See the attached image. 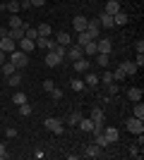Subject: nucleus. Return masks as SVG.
<instances>
[{"label":"nucleus","mask_w":144,"mask_h":160,"mask_svg":"<svg viewBox=\"0 0 144 160\" xmlns=\"http://www.w3.org/2000/svg\"><path fill=\"white\" fill-rule=\"evenodd\" d=\"M7 60L12 62V65L17 67V69H24V67L29 65V55H27V53H22L19 48H17V50H12V53L7 55Z\"/></svg>","instance_id":"obj_1"},{"label":"nucleus","mask_w":144,"mask_h":160,"mask_svg":"<svg viewBox=\"0 0 144 160\" xmlns=\"http://www.w3.org/2000/svg\"><path fill=\"white\" fill-rule=\"evenodd\" d=\"M89 120L94 122V132H91V134L103 132V122H106V115H103V110H101V108H94V110H91Z\"/></svg>","instance_id":"obj_2"},{"label":"nucleus","mask_w":144,"mask_h":160,"mask_svg":"<svg viewBox=\"0 0 144 160\" xmlns=\"http://www.w3.org/2000/svg\"><path fill=\"white\" fill-rule=\"evenodd\" d=\"M43 127H46L48 132H53V134L60 136L62 134V120L60 117H48V120H43Z\"/></svg>","instance_id":"obj_3"},{"label":"nucleus","mask_w":144,"mask_h":160,"mask_svg":"<svg viewBox=\"0 0 144 160\" xmlns=\"http://www.w3.org/2000/svg\"><path fill=\"white\" fill-rule=\"evenodd\" d=\"M125 127H127V132H130V134H137V136H139V134H144V120H137V117H130Z\"/></svg>","instance_id":"obj_4"},{"label":"nucleus","mask_w":144,"mask_h":160,"mask_svg":"<svg viewBox=\"0 0 144 160\" xmlns=\"http://www.w3.org/2000/svg\"><path fill=\"white\" fill-rule=\"evenodd\" d=\"M34 46L39 48V50H53V48H55V38H48V36H39V38L34 41Z\"/></svg>","instance_id":"obj_5"},{"label":"nucleus","mask_w":144,"mask_h":160,"mask_svg":"<svg viewBox=\"0 0 144 160\" xmlns=\"http://www.w3.org/2000/svg\"><path fill=\"white\" fill-rule=\"evenodd\" d=\"M84 31L89 33V38H91V41H96L99 36H101V27H99V19H89V22H87V29H84Z\"/></svg>","instance_id":"obj_6"},{"label":"nucleus","mask_w":144,"mask_h":160,"mask_svg":"<svg viewBox=\"0 0 144 160\" xmlns=\"http://www.w3.org/2000/svg\"><path fill=\"white\" fill-rule=\"evenodd\" d=\"M0 50L10 55L12 50H17V41H12L10 36H3V38H0Z\"/></svg>","instance_id":"obj_7"},{"label":"nucleus","mask_w":144,"mask_h":160,"mask_svg":"<svg viewBox=\"0 0 144 160\" xmlns=\"http://www.w3.org/2000/svg\"><path fill=\"white\" fill-rule=\"evenodd\" d=\"M96 48H99V53L110 55L113 53V41L110 38H96Z\"/></svg>","instance_id":"obj_8"},{"label":"nucleus","mask_w":144,"mask_h":160,"mask_svg":"<svg viewBox=\"0 0 144 160\" xmlns=\"http://www.w3.org/2000/svg\"><path fill=\"white\" fill-rule=\"evenodd\" d=\"M118 67H120V69L125 72V77H135V74L139 72V69H137V65H135L132 60H123V62H120Z\"/></svg>","instance_id":"obj_9"},{"label":"nucleus","mask_w":144,"mask_h":160,"mask_svg":"<svg viewBox=\"0 0 144 160\" xmlns=\"http://www.w3.org/2000/svg\"><path fill=\"white\" fill-rule=\"evenodd\" d=\"M65 58H70V60L75 62V60H79V58H84V53H82V46H67V53H65Z\"/></svg>","instance_id":"obj_10"},{"label":"nucleus","mask_w":144,"mask_h":160,"mask_svg":"<svg viewBox=\"0 0 144 160\" xmlns=\"http://www.w3.org/2000/svg\"><path fill=\"white\" fill-rule=\"evenodd\" d=\"M72 65H75V72L77 74H84V72H89V69H91V62L87 60V58H79V60H75Z\"/></svg>","instance_id":"obj_11"},{"label":"nucleus","mask_w":144,"mask_h":160,"mask_svg":"<svg viewBox=\"0 0 144 160\" xmlns=\"http://www.w3.org/2000/svg\"><path fill=\"white\" fill-rule=\"evenodd\" d=\"M17 48H19V50H22V53H31V50H36V46H34V41H31V38H27V36H24V38H22V41H17Z\"/></svg>","instance_id":"obj_12"},{"label":"nucleus","mask_w":144,"mask_h":160,"mask_svg":"<svg viewBox=\"0 0 144 160\" xmlns=\"http://www.w3.org/2000/svg\"><path fill=\"white\" fill-rule=\"evenodd\" d=\"M55 43H58V46H72V36H70L67 31H58L55 33Z\"/></svg>","instance_id":"obj_13"},{"label":"nucleus","mask_w":144,"mask_h":160,"mask_svg":"<svg viewBox=\"0 0 144 160\" xmlns=\"http://www.w3.org/2000/svg\"><path fill=\"white\" fill-rule=\"evenodd\" d=\"M43 62H46L48 67H58V65L62 62V58H58L53 50H46V58H43Z\"/></svg>","instance_id":"obj_14"},{"label":"nucleus","mask_w":144,"mask_h":160,"mask_svg":"<svg viewBox=\"0 0 144 160\" xmlns=\"http://www.w3.org/2000/svg\"><path fill=\"white\" fill-rule=\"evenodd\" d=\"M103 136L108 139V143H115V141L120 139V132H118L115 127H106V129H103Z\"/></svg>","instance_id":"obj_15"},{"label":"nucleus","mask_w":144,"mask_h":160,"mask_svg":"<svg viewBox=\"0 0 144 160\" xmlns=\"http://www.w3.org/2000/svg\"><path fill=\"white\" fill-rule=\"evenodd\" d=\"M99 27H103V29H113V27H115V24H113V14L101 12V17H99Z\"/></svg>","instance_id":"obj_16"},{"label":"nucleus","mask_w":144,"mask_h":160,"mask_svg":"<svg viewBox=\"0 0 144 160\" xmlns=\"http://www.w3.org/2000/svg\"><path fill=\"white\" fill-rule=\"evenodd\" d=\"M84 84L89 88H96L99 86V74H94V72H84Z\"/></svg>","instance_id":"obj_17"},{"label":"nucleus","mask_w":144,"mask_h":160,"mask_svg":"<svg viewBox=\"0 0 144 160\" xmlns=\"http://www.w3.org/2000/svg\"><path fill=\"white\" fill-rule=\"evenodd\" d=\"M87 22H89V19L79 14V17H75V19H72V29H75L77 33H79V31H84V29H87Z\"/></svg>","instance_id":"obj_18"},{"label":"nucleus","mask_w":144,"mask_h":160,"mask_svg":"<svg viewBox=\"0 0 144 160\" xmlns=\"http://www.w3.org/2000/svg\"><path fill=\"white\" fill-rule=\"evenodd\" d=\"M142 96H144V91L139 86H132V88H127V98L132 100V103H137V100H142Z\"/></svg>","instance_id":"obj_19"},{"label":"nucleus","mask_w":144,"mask_h":160,"mask_svg":"<svg viewBox=\"0 0 144 160\" xmlns=\"http://www.w3.org/2000/svg\"><path fill=\"white\" fill-rule=\"evenodd\" d=\"M127 22H130V17H127V14H125L123 10H120V12H115V14H113V24H115V27H125Z\"/></svg>","instance_id":"obj_20"},{"label":"nucleus","mask_w":144,"mask_h":160,"mask_svg":"<svg viewBox=\"0 0 144 160\" xmlns=\"http://www.w3.org/2000/svg\"><path fill=\"white\" fill-rule=\"evenodd\" d=\"M27 27H29V24H27ZM27 27H17V29H10V33H7V36H10L12 41H22V38H24V31H27Z\"/></svg>","instance_id":"obj_21"},{"label":"nucleus","mask_w":144,"mask_h":160,"mask_svg":"<svg viewBox=\"0 0 144 160\" xmlns=\"http://www.w3.org/2000/svg\"><path fill=\"white\" fill-rule=\"evenodd\" d=\"M84 155H87V158H99V155H101V148L96 146V143H89V146L84 148Z\"/></svg>","instance_id":"obj_22"},{"label":"nucleus","mask_w":144,"mask_h":160,"mask_svg":"<svg viewBox=\"0 0 144 160\" xmlns=\"http://www.w3.org/2000/svg\"><path fill=\"white\" fill-rule=\"evenodd\" d=\"M103 12H106V14H115V12H120V2H118V0H108Z\"/></svg>","instance_id":"obj_23"},{"label":"nucleus","mask_w":144,"mask_h":160,"mask_svg":"<svg viewBox=\"0 0 144 160\" xmlns=\"http://www.w3.org/2000/svg\"><path fill=\"white\" fill-rule=\"evenodd\" d=\"M77 127H82V132H94V122H91L89 120V117H82V120H79V122H77Z\"/></svg>","instance_id":"obj_24"},{"label":"nucleus","mask_w":144,"mask_h":160,"mask_svg":"<svg viewBox=\"0 0 144 160\" xmlns=\"http://www.w3.org/2000/svg\"><path fill=\"white\" fill-rule=\"evenodd\" d=\"M94 143H96L99 148H106V146H110V143H108V139L103 136V132H96V134H94Z\"/></svg>","instance_id":"obj_25"},{"label":"nucleus","mask_w":144,"mask_h":160,"mask_svg":"<svg viewBox=\"0 0 144 160\" xmlns=\"http://www.w3.org/2000/svg\"><path fill=\"white\" fill-rule=\"evenodd\" d=\"M0 69H3V74H5V77H10V74H14V72H17V67H14L10 60H5V62H3V65H0Z\"/></svg>","instance_id":"obj_26"},{"label":"nucleus","mask_w":144,"mask_h":160,"mask_svg":"<svg viewBox=\"0 0 144 160\" xmlns=\"http://www.w3.org/2000/svg\"><path fill=\"white\" fill-rule=\"evenodd\" d=\"M7 24H10V29H17V27H27V22H24V19H19L17 14H12V17L7 19Z\"/></svg>","instance_id":"obj_27"},{"label":"nucleus","mask_w":144,"mask_h":160,"mask_svg":"<svg viewBox=\"0 0 144 160\" xmlns=\"http://www.w3.org/2000/svg\"><path fill=\"white\" fill-rule=\"evenodd\" d=\"M7 84H10V86L12 88H17L22 84V74L19 72H14V74H10V77H7Z\"/></svg>","instance_id":"obj_28"},{"label":"nucleus","mask_w":144,"mask_h":160,"mask_svg":"<svg viewBox=\"0 0 144 160\" xmlns=\"http://www.w3.org/2000/svg\"><path fill=\"white\" fill-rule=\"evenodd\" d=\"M70 88L79 93V91H84V88H87V84H84V79H72V81H70Z\"/></svg>","instance_id":"obj_29"},{"label":"nucleus","mask_w":144,"mask_h":160,"mask_svg":"<svg viewBox=\"0 0 144 160\" xmlns=\"http://www.w3.org/2000/svg\"><path fill=\"white\" fill-rule=\"evenodd\" d=\"M108 62H110V55L96 53V65H99V67H108Z\"/></svg>","instance_id":"obj_30"},{"label":"nucleus","mask_w":144,"mask_h":160,"mask_svg":"<svg viewBox=\"0 0 144 160\" xmlns=\"http://www.w3.org/2000/svg\"><path fill=\"white\" fill-rule=\"evenodd\" d=\"M132 115H135L137 120H144V105H142V100H137V103H135V108H132Z\"/></svg>","instance_id":"obj_31"},{"label":"nucleus","mask_w":144,"mask_h":160,"mask_svg":"<svg viewBox=\"0 0 144 160\" xmlns=\"http://www.w3.org/2000/svg\"><path fill=\"white\" fill-rule=\"evenodd\" d=\"M82 53H84V55H96V53H99V48H96V41H89V43L82 48Z\"/></svg>","instance_id":"obj_32"},{"label":"nucleus","mask_w":144,"mask_h":160,"mask_svg":"<svg viewBox=\"0 0 144 160\" xmlns=\"http://www.w3.org/2000/svg\"><path fill=\"white\" fill-rule=\"evenodd\" d=\"M5 7H7V12H10V14H17L22 10V7H19V0H10V2H5Z\"/></svg>","instance_id":"obj_33"},{"label":"nucleus","mask_w":144,"mask_h":160,"mask_svg":"<svg viewBox=\"0 0 144 160\" xmlns=\"http://www.w3.org/2000/svg\"><path fill=\"white\" fill-rule=\"evenodd\" d=\"M110 81H113V72L103 69V72H101V77H99V84H103V86H106V84H110Z\"/></svg>","instance_id":"obj_34"},{"label":"nucleus","mask_w":144,"mask_h":160,"mask_svg":"<svg viewBox=\"0 0 144 160\" xmlns=\"http://www.w3.org/2000/svg\"><path fill=\"white\" fill-rule=\"evenodd\" d=\"M89 41H91V38H89V33H87V31H79V33H77V46H82V48H84Z\"/></svg>","instance_id":"obj_35"},{"label":"nucleus","mask_w":144,"mask_h":160,"mask_svg":"<svg viewBox=\"0 0 144 160\" xmlns=\"http://www.w3.org/2000/svg\"><path fill=\"white\" fill-rule=\"evenodd\" d=\"M36 31H39V36H51V33H53V29H51V24H39V27H36Z\"/></svg>","instance_id":"obj_36"},{"label":"nucleus","mask_w":144,"mask_h":160,"mask_svg":"<svg viewBox=\"0 0 144 160\" xmlns=\"http://www.w3.org/2000/svg\"><path fill=\"white\" fill-rule=\"evenodd\" d=\"M17 108H19V110H17L19 117H29V115H31V105H29V103H22V105H17Z\"/></svg>","instance_id":"obj_37"},{"label":"nucleus","mask_w":144,"mask_h":160,"mask_svg":"<svg viewBox=\"0 0 144 160\" xmlns=\"http://www.w3.org/2000/svg\"><path fill=\"white\" fill-rule=\"evenodd\" d=\"M79 120H82V112H70L67 117H65V122H67V124H77Z\"/></svg>","instance_id":"obj_38"},{"label":"nucleus","mask_w":144,"mask_h":160,"mask_svg":"<svg viewBox=\"0 0 144 160\" xmlns=\"http://www.w3.org/2000/svg\"><path fill=\"white\" fill-rule=\"evenodd\" d=\"M12 103H14V105H22V103H27V96L22 93V91H17V93L12 96Z\"/></svg>","instance_id":"obj_39"},{"label":"nucleus","mask_w":144,"mask_h":160,"mask_svg":"<svg viewBox=\"0 0 144 160\" xmlns=\"http://www.w3.org/2000/svg\"><path fill=\"white\" fill-rule=\"evenodd\" d=\"M106 91H108L110 96H115L118 91H120V86H118V81H110V84H106Z\"/></svg>","instance_id":"obj_40"},{"label":"nucleus","mask_w":144,"mask_h":160,"mask_svg":"<svg viewBox=\"0 0 144 160\" xmlns=\"http://www.w3.org/2000/svg\"><path fill=\"white\" fill-rule=\"evenodd\" d=\"M24 36H27V38H31V41H36V38H39V31H36L34 27H27V31H24Z\"/></svg>","instance_id":"obj_41"},{"label":"nucleus","mask_w":144,"mask_h":160,"mask_svg":"<svg viewBox=\"0 0 144 160\" xmlns=\"http://www.w3.org/2000/svg\"><path fill=\"white\" fill-rule=\"evenodd\" d=\"M53 53L58 55V58H62V60H65V53H67V48H65V46H58V43H55V48H53Z\"/></svg>","instance_id":"obj_42"},{"label":"nucleus","mask_w":144,"mask_h":160,"mask_svg":"<svg viewBox=\"0 0 144 160\" xmlns=\"http://www.w3.org/2000/svg\"><path fill=\"white\" fill-rule=\"evenodd\" d=\"M55 88V84H53V79H43V93H51Z\"/></svg>","instance_id":"obj_43"},{"label":"nucleus","mask_w":144,"mask_h":160,"mask_svg":"<svg viewBox=\"0 0 144 160\" xmlns=\"http://www.w3.org/2000/svg\"><path fill=\"white\" fill-rule=\"evenodd\" d=\"M132 62L137 65V69H142V67H144V53H137V58H135Z\"/></svg>","instance_id":"obj_44"},{"label":"nucleus","mask_w":144,"mask_h":160,"mask_svg":"<svg viewBox=\"0 0 144 160\" xmlns=\"http://www.w3.org/2000/svg\"><path fill=\"white\" fill-rule=\"evenodd\" d=\"M51 98H53V100H60V98H62V88H58V86H55L53 91H51Z\"/></svg>","instance_id":"obj_45"},{"label":"nucleus","mask_w":144,"mask_h":160,"mask_svg":"<svg viewBox=\"0 0 144 160\" xmlns=\"http://www.w3.org/2000/svg\"><path fill=\"white\" fill-rule=\"evenodd\" d=\"M5 136H7V139H17V129H14V127H7L5 129Z\"/></svg>","instance_id":"obj_46"},{"label":"nucleus","mask_w":144,"mask_h":160,"mask_svg":"<svg viewBox=\"0 0 144 160\" xmlns=\"http://www.w3.org/2000/svg\"><path fill=\"white\" fill-rule=\"evenodd\" d=\"M135 50H137V53H144V41H142V38L135 41Z\"/></svg>","instance_id":"obj_47"},{"label":"nucleus","mask_w":144,"mask_h":160,"mask_svg":"<svg viewBox=\"0 0 144 160\" xmlns=\"http://www.w3.org/2000/svg\"><path fill=\"white\" fill-rule=\"evenodd\" d=\"M130 155H132V158H139V155H142V153H139V148H137V143L130 148Z\"/></svg>","instance_id":"obj_48"},{"label":"nucleus","mask_w":144,"mask_h":160,"mask_svg":"<svg viewBox=\"0 0 144 160\" xmlns=\"http://www.w3.org/2000/svg\"><path fill=\"white\" fill-rule=\"evenodd\" d=\"M29 2H31V7H43L46 5V0H29Z\"/></svg>","instance_id":"obj_49"},{"label":"nucleus","mask_w":144,"mask_h":160,"mask_svg":"<svg viewBox=\"0 0 144 160\" xmlns=\"http://www.w3.org/2000/svg\"><path fill=\"white\" fill-rule=\"evenodd\" d=\"M19 7H22V10H31V2H29V0H22Z\"/></svg>","instance_id":"obj_50"},{"label":"nucleus","mask_w":144,"mask_h":160,"mask_svg":"<svg viewBox=\"0 0 144 160\" xmlns=\"http://www.w3.org/2000/svg\"><path fill=\"white\" fill-rule=\"evenodd\" d=\"M5 158H7V151H5V146L0 143V160H5Z\"/></svg>","instance_id":"obj_51"},{"label":"nucleus","mask_w":144,"mask_h":160,"mask_svg":"<svg viewBox=\"0 0 144 160\" xmlns=\"http://www.w3.org/2000/svg\"><path fill=\"white\" fill-rule=\"evenodd\" d=\"M7 33H10V27H0V38H3V36H7Z\"/></svg>","instance_id":"obj_52"},{"label":"nucleus","mask_w":144,"mask_h":160,"mask_svg":"<svg viewBox=\"0 0 144 160\" xmlns=\"http://www.w3.org/2000/svg\"><path fill=\"white\" fill-rule=\"evenodd\" d=\"M5 60H7V53H3V50H0V65H3Z\"/></svg>","instance_id":"obj_53"},{"label":"nucleus","mask_w":144,"mask_h":160,"mask_svg":"<svg viewBox=\"0 0 144 160\" xmlns=\"http://www.w3.org/2000/svg\"><path fill=\"white\" fill-rule=\"evenodd\" d=\"M5 10H7V7H5V2H0V14L5 12Z\"/></svg>","instance_id":"obj_54"},{"label":"nucleus","mask_w":144,"mask_h":160,"mask_svg":"<svg viewBox=\"0 0 144 160\" xmlns=\"http://www.w3.org/2000/svg\"><path fill=\"white\" fill-rule=\"evenodd\" d=\"M19 2H22V0H19Z\"/></svg>","instance_id":"obj_55"}]
</instances>
